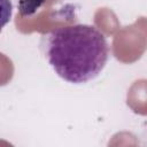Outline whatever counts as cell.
<instances>
[{
	"instance_id": "obj_1",
	"label": "cell",
	"mask_w": 147,
	"mask_h": 147,
	"mask_svg": "<svg viewBox=\"0 0 147 147\" xmlns=\"http://www.w3.org/2000/svg\"><path fill=\"white\" fill-rule=\"evenodd\" d=\"M109 54L106 37L86 24H71L49 33L46 56L62 79L82 84L95 78L105 68Z\"/></svg>"
},
{
	"instance_id": "obj_2",
	"label": "cell",
	"mask_w": 147,
	"mask_h": 147,
	"mask_svg": "<svg viewBox=\"0 0 147 147\" xmlns=\"http://www.w3.org/2000/svg\"><path fill=\"white\" fill-rule=\"evenodd\" d=\"M147 49V17L140 16L132 24L119 28L111 41L114 57L124 64H132L141 59Z\"/></svg>"
},
{
	"instance_id": "obj_3",
	"label": "cell",
	"mask_w": 147,
	"mask_h": 147,
	"mask_svg": "<svg viewBox=\"0 0 147 147\" xmlns=\"http://www.w3.org/2000/svg\"><path fill=\"white\" fill-rule=\"evenodd\" d=\"M74 6L65 5L62 8L54 9L52 7L42 8L32 16H15V26L17 31L29 34L32 32L51 33L56 29L76 24V15Z\"/></svg>"
},
{
	"instance_id": "obj_4",
	"label": "cell",
	"mask_w": 147,
	"mask_h": 147,
	"mask_svg": "<svg viewBox=\"0 0 147 147\" xmlns=\"http://www.w3.org/2000/svg\"><path fill=\"white\" fill-rule=\"evenodd\" d=\"M126 105L137 115L147 116V79H137L129 87Z\"/></svg>"
},
{
	"instance_id": "obj_5",
	"label": "cell",
	"mask_w": 147,
	"mask_h": 147,
	"mask_svg": "<svg viewBox=\"0 0 147 147\" xmlns=\"http://www.w3.org/2000/svg\"><path fill=\"white\" fill-rule=\"evenodd\" d=\"M93 21L95 29L99 30L105 37L114 36L121 28L116 14L107 7L98 8L94 13Z\"/></svg>"
},
{
	"instance_id": "obj_6",
	"label": "cell",
	"mask_w": 147,
	"mask_h": 147,
	"mask_svg": "<svg viewBox=\"0 0 147 147\" xmlns=\"http://www.w3.org/2000/svg\"><path fill=\"white\" fill-rule=\"evenodd\" d=\"M57 0H18V13L21 16H32L42 8L52 7Z\"/></svg>"
}]
</instances>
